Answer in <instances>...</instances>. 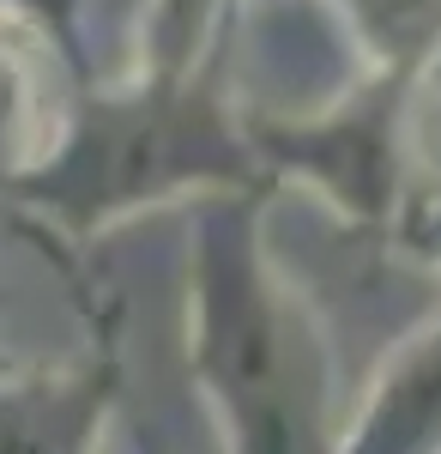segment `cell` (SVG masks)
I'll list each match as a JSON object with an SVG mask.
<instances>
[{"instance_id": "obj_1", "label": "cell", "mask_w": 441, "mask_h": 454, "mask_svg": "<svg viewBox=\"0 0 441 454\" xmlns=\"http://www.w3.org/2000/svg\"><path fill=\"white\" fill-rule=\"evenodd\" d=\"M254 194L248 140L224 109L212 73H158L151 85L121 98H85L67 140L36 170L19 176V200L85 243L91 231L175 194Z\"/></svg>"}]
</instances>
